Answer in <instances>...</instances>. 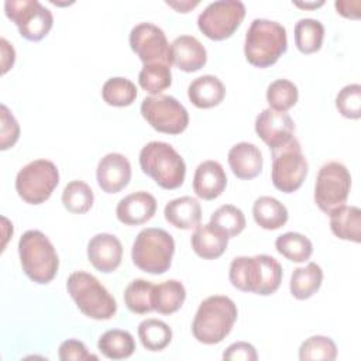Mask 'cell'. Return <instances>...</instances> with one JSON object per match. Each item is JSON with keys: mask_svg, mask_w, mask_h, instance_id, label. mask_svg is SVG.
Wrapping results in <instances>:
<instances>
[{"mask_svg": "<svg viewBox=\"0 0 361 361\" xmlns=\"http://www.w3.org/2000/svg\"><path fill=\"white\" fill-rule=\"evenodd\" d=\"M334 7L338 14L347 18H358L360 17V1L358 0H337Z\"/></svg>", "mask_w": 361, "mask_h": 361, "instance_id": "cell-44", "label": "cell"}, {"mask_svg": "<svg viewBox=\"0 0 361 361\" xmlns=\"http://www.w3.org/2000/svg\"><path fill=\"white\" fill-rule=\"evenodd\" d=\"M138 338L149 351L164 350L172 340V329L162 320L145 319L138 324Z\"/></svg>", "mask_w": 361, "mask_h": 361, "instance_id": "cell-33", "label": "cell"}, {"mask_svg": "<svg viewBox=\"0 0 361 361\" xmlns=\"http://www.w3.org/2000/svg\"><path fill=\"white\" fill-rule=\"evenodd\" d=\"M330 228L341 240L360 243L361 240V212L357 206L341 204L330 213Z\"/></svg>", "mask_w": 361, "mask_h": 361, "instance_id": "cell-25", "label": "cell"}, {"mask_svg": "<svg viewBox=\"0 0 361 361\" xmlns=\"http://www.w3.org/2000/svg\"><path fill=\"white\" fill-rule=\"evenodd\" d=\"M58 183L59 171L49 159L31 161L16 176V190L30 204H41L48 200Z\"/></svg>", "mask_w": 361, "mask_h": 361, "instance_id": "cell-9", "label": "cell"}, {"mask_svg": "<svg viewBox=\"0 0 361 361\" xmlns=\"http://www.w3.org/2000/svg\"><path fill=\"white\" fill-rule=\"evenodd\" d=\"M138 83L151 96L161 94L162 90L172 85L171 65L164 62L144 65L138 73Z\"/></svg>", "mask_w": 361, "mask_h": 361, "instance_id": "cell-34", "label": "cell"}, {"mask_svg": "<svg viewBox=\"0 0 361 361\" xmlns=\"http://www.w3.org/2000/svg\"><path fill=\"white\" fill-rule=\"evenodd\" d=\"M59 360L62 361H86V360H97L96 355L89 354L86 345L75 338H69L61 343L59 350H58Z\"/></svg>", "mask_w": 361, "mask_h": 361, "instance_id": "cell-42", "label": "cell"}, {"mask_svg": "<svg viewBox=\"0 0 361 361\" xmlns=\"http://www.w3.org/2000/svg\"><path fill=\"white\" fill-rule=\"evenodd\" d=\"M97 348L110 360H124L135 351V340L127 330L111 329L100 336Z\"/></svg>", "mask_w": 361, "mask_h": 361, "instance_id": "cell-29", "label": "cell"}, {"mask_svg": "<svg viewBox=\"0 0 361 361\" xmlns=\"http://www.w3.org/2000/svg\"><path fill=\"white\" fill-rule=\"evenodd\" d=\"M186 299V289L182 282L168 279L154 286L152 303L154 310L161 314H172L178 312Z\"/></svg>", "mask_w": 361, "mask_h": 361, "instance_id": "cell-28", "label": "cell"}, {"mask_svg": "<svg viewBox=\"0 0 361 361\" xmlns=\"http://www.w3.org/2000/svg\"><path fill=\"white\" fill-rule=\"evenodd\" d=\"M123 258L120 240L109 233H99L87 243V259L100 272L109 274L118 268Z\"/></svg>", "mask_w": 361, "mask_h": 361, "instance_id": "cell-17", "label": "cell"}, {"mask_svg": "<svg viewBox=\"0 0 361 361\" xmlns=\"http://www.w3.org/2000/svg\"><path fill=\"white\" fill-rule=\"evenodd\" d=\"M169 61L183 72H196L206 65L207 51L196 37L180 35L169 44Z\"/></svg>", "mask_w": 361, "mask_h": 361, "instance_id": "cell-18", "label": "cell"}, {"mask_svg": "<svg viewBox=\"0 0 361 361\" xmlns=\"http://www.w3.org/2000/svg\"><path fill=\"white\" fill-rule=\"evenodd\" d=\"M255 133L269 149H275L295 137V123L286 111H276L268 107L257 116Z\"/></svg>", "mask_w": 361, "mask_h": 361, "instance_id": "cell-15", "label": "cell"}, {"mask_svg": "<svg viewBox=\"0 0 361 361\" xmlns=\"http://www.w3.org/2000/svg\"><path fill=\"white\" fill-rule=\"evenodd\" d=\"M336 107L338 113L347 118L361 117V85H345L336 96Z\"/></svg>", "mask_w": 361, "mask_h": 361, "instance_id": "cell-40", "label": "cell"}, {"mask_svg": "<svg viewBox=\"0 0 361 361\" xmlns=\"http://www.w3.org/2000/svg\"><path fill=\"white\" fill-rule=\"evenodd\" d=\"M94 195L92 188L83 180H71L62 192L63 207L75 214H83L93 206Z\"/></svg>", "mask_w": 361, "mask_h": 361, "instance_id": "cell-35", "label": "cell"}, {"mask_svg": "<svg viewBox=\"0 0 361 361\" xmlns=\"http://www.w3.org/2000/svg\"><path fill=\"white\" fill-rule=\"evenodd\" d=\"M275 248L281 255L292 262H305L313 252L312 241L296 231H288L278 235L275 240Z\"/></svg>", "mask_w": 361, "mask_h": 361, "instance_id": "cell-31", "label": "cell"}, {"mask_svg": "<svg viewBox=\"0 0 361 361\" xmlns=\"http://www.w3.org/2000/svg\"><path fill=\"white\" fill-rule=\"evenodd\" d=\"M299 99L298 87L288 79H276L267 87V102L276 111H288Z\"/></svg>", "mask_w": 361, "mask_h": 361, "instance_id": "cell-38", "label": "cell"}, {"mask_svg": "<svg viewBox=\"0 0 361 361\" xmlns=\"http://www.w3.org/2000/svg\"><path fill=\"white\" fill-rule=\"evenodd\" d=\"M237 316V306L228 296H209L199 305L193 317V337L207 345L217 344L230 334Z\"/></svg>", "mask_w": 361, "mask_h": 361, "instance_id": "cell-2", "label": "cell"}, {"mask_svg": "<svg viewBox=\"0 0 361 361\" xmlns=\"http://www.w3.org/2000/svg\"><path fill=\"white\" fill-rule=\"evenodd\" d=\"M227 186V175L220 162L207 159L197 165L193 175V192L203 200L219 197Z\"/></svg>", "mask_w": 361, "mask_h": 361, "instance_id": "cell-20", "label": "cell"}, {"mask_svg": "<svg viewBox=\"0 0 361 361\" xmlns=\"http://www.w3.org/2000/svg\"><path fill=\"white\" fill-rule=\"evenodd\" d=\"M0 44H1V73H6L13 65H14V61H16V51L13 48V45L6 39V38H1L0 39Z\"/></svg>", "mask_w": 361, "mask_h": 361, "instance_id": "cell-45", "label": "cell"}, {"mask_svg": "<svg viewBox=\"0 0 361 361\" xmlns=\"http://www.w3.org/2000/svg\"><path fill=\"white\" fill-rule=\"evenodd\" d=\"M271 180L274 186L283 193H292L298 190L309 171L307 159L302 152V147L298 138L292 137L286 144L271 149Z\"/></svg>", "mask_w": 361, "mask_h": 361, "instance_id": "cell-8", "label": "cell"}, {"mask_svg": "<svg viewBox=\"0 0 361 361\" xmlns=\"http://www.w3.org/2000/svg\"><path fill=\"white\" fill-rule=\"evenodd\" d=\"M175 252L173 237L164 228H142L131 248V259L144 272L159 275L169 269Z\"/></svg>", "mask_w": 361, "mask_h": 361, "instance_id": "cell-7", "label": "cell"}, {"mask_svg": "<svg viewBox=\"0 0 361 361\" xmlns=\"http://www.w3.org/2000/svg\"><path fill=\"white\" fill-rule=\"evenodd\" d=\"M130 47L144 65L169 61V42L162 28L152 23H140L130 31Z\"/></svg>", "mask_w": 361, "mask_h": 361, "instance_id": "cell-14", "label": "cell"}, {"mask_svg": "<svg viewBox=\"0 0 361 361\" xmlns=\"http://www.w3.org/2000/svg\"><path fill=\"white\" fill-rule=\"evenodd\" d=\"M257 358H258V354L255 347L245 341L233 343L223 353V360H228V361H240V360L255 361Z\"/></svg>", "mask_w": 361, "mask_h": 361, "instance_id": "cell-43", "label": "cell"}, {"mask_svg": "<svg viewBox=\"0 0 361 361\" xmlns=\"http://www.w3.org/2000/svg\"><path fill=\"white\" fill-rule=\"evenodd\" d=\"M209 223L231 238L238 235L245 228V216L237 206L223 204L212 213Z\"/></svg>", "mask_w": 361, "mask_h": 361, "instance_id": "cell-37", "label": "cell"}, {"mask_svg": "<svg viewBox=\"0 0 361 361\" xmlns=\"http://www.w3.org/2000/svg\"><path fill=\"white\" fill-rule=\"evenodd\" d=\"M66 289L78 309L94 320H109L117 312V302L100 281L85 271H75L68 276Z\"/></svg>", "mask_w": 361, "mask_h": 361, "instance_id": "cell-6", "label": "cell"}, {"mask_svg": "<svg viewBox=\"0 0 361 361\" xmlns=\"http://www.w3.org/2000/svg\"><path fill=\"white\" fill-rule=\"evenodd\" d=\"M293 4L295 6H298V7H300V8H317V7H320V6H323L324 4V1L323 0H320V1H313V3H300V1H293Z\"/></svg>", "mask_w": 361, "mask_h": 361, "instance_id": "cell-47", "label": "cell"}, {"mask_svg": "<svg viewBox=\"0 0 361 361\" xmlns=\"http://www.w3.org/2000/svg\"><path fill=\"white\" fill-rule=\"evenodd\" d=\"M286 28L274 20L254 18L247 30L244 55L257 68L274 65L286 52Z\"/></svg>", "mask_w": 361, "mask_h": 361, "instance_id": "cell-3", "label": "cell"}, {"mask_svg": "<svg viewBox=\"0 0 361 361\" xmlns=\"http://www.w3.org/2000/svg\"><path fill=\"white\" fill-rule=\"evenodd\" d=\"M4 13L28 41H41L54 24L52 13L38 0H6Z\"/></svg>", "mask_w": 361, "mask_h": 361, "instance_id": "cell-13", "label": "cell"}, {"mask_svg": "<svg viewBox=\"0 0 361 361\" xmlns=\"http://www.w3.org/2000/svg\"><path fill=\"white\" fill-rule=\"evenodd\" d=\"M351 189V175L345 165L330 161L322 165L314 183V202L324 213L344 204Z\"/></svg>", "mask_w": 361, "mask_h": 361, "instance_id": "cell-12", "label": "cell"}, {"mask_svg": "<svg viewBox=\"0 0 361 361\" xmlns=\"http://www.w3.org/2000/svg\"><path fill=\"white\" fill-rule=\"evenodd\" d=\"M255 223L265 230H278L288 221V209L272 196H259L252 204Z\"/></svg>", "mask_w": 361, "mask_h": 361, "instance_id": "cell-26", "label": "cell"}, {"mask_svg": "<svg viewBox=\"0 0 361 361\" xmlns=\"http://www.w3.org/2000/svg\"><path fill=\"white\" fill-rule=\"evenodd\" d=\"M140 111L147 123L165 134H180L189 124V113L185 106L169 94L148 96L141 102Z\"/></svg>", "mask_w": 361, "mask_h": 361, "instance_id": "cell-11", "label": "cell"}, {"mask_svg": "<svg viewBox=\"0 0 361 361\" xmlns=\"http://www.w3.org/2000/svg\"><path fill=\"white\" fill-rule=\"evenodd\" d=\"M226 87L214 75H203L193 79L188 86V97L190 103L199 109H210L223 102Z\"/></svg>", "mask_w": 361, "mask_h": 361, "instance_id": "cell-24", "label": "cell"}, {"mask_svg": "<svg viewBox=\"0 0 361 361\" xmlns=\"http://www.w3.org/2000/svg\"><path fill=\"white\" fill-rule=\"evenodd\" d=\"M295 45L302 54H313L322 48L324 25L316 18H300L295 24Z\"/></svg>", "mask_w": 361, "mask_h": 361, "instance_id": "cell-30", "label": "cell"}, {"mask_svg": "<svg viewBox=\"0 0 361 361\" xmlns=\"http://www.w3.org/2000/svg\"><path fill=\"white\" fill-rule=\"evenodd\" d=\"M164 216L173 227L190 230L200 224L202 207L197 199L192 196H180L165 204Z\"/></svg>", "mask_w": 361, "mask_h": 361, "instance_id": "cell-23", "label": "cell"}, {"mask_svg": "<svg viewBox=\"0 0 361 361\" xmlns=\"http://www.w3.org/2000/svg\"><path fill=\"white\" fill-rule=\"evenodd\" d=\"M323 282V269L316 262H309L305 267H298L290 275L289 289L293 298L299 300L313 296Z\"/></svg>", "mask_w": 361, "mask_h": 361, "instance_id": "cell-27", "label": "cell"}, {"mask_svg": "<svg viewBox=\"0 0 361 361\" xmlns=\"http://www.w3.org/2000/svg\"><path fill=\"white\" fill-rule=\"evenodd\" d=\"M0 149L11 148L20 137V124L6 104L0 106Z\"/></svg>", "mask_w": 361, "mask_h": 361, "instance_id": "cell-41", "label": "cell"}, {"mask_svg": "<svg viewBox=\"0 0 361 361\" xmlns=\"http://www.w3.org/2000/svg\"><path fill=\"white\" fill-rule=\"evenodd\" d=\"M231 285L243 292L268 296L276 292L282 281V267L271 255L235 257L228 269Z\"/></svg>", "mask_w": 361, "mask_h": 361, "instance_id": "cell-1", "label": "cell"}, {"mask_svg": "<svg viewBox=\"0 0 361 361\" xmlns=\"http://www.w3.org/2000/svg\"><path fill=\"white\" fill-rule=\"evenodd\" d=\"M193 251L203 259H216L223 255L228 245V237L213 224H199L190 238Z\"/></svg>", "mask_w": 361, "mask_h": 361, "instance_id": "cell-22", "label": "cell"}, {"mask_svg": "<svg viewBox=\"0 0 361 361\" xmlns=\"http://www.w3.org/2000/svg\"><path fill=\"white\" fill-rule=\"evenodd\" d=\"M245 17V6L240 0H217L209 3L197 17L199 30L210 39L221 41L234 34Z\"/></svg>", "mask_w": 361, "mask_h": 361, "instance_id": "cell-10", "label": "cell"}, {"mask_svg": "<svg viewBox=\"0 0 361 361\" xmlns=\"http://www.w3.org/2000/svg\"><path fill=\"white\" fill-rule=\"evenodd\" d=\"M154 283L147 279H134L124 289V303L127 309L137 314L154 310Z\"/></svg>", "mask_w": 361, "mask_h": 361, "instance_id": "cell-32", "label": "cell"}, {"mask_svg": "<svg viewBox=\"0 0 361 361\" xmlns=\"http://www.w3.org/2000/svg\"><path fill=\"white\" fill-rule=\"evenodd\" d=\"M168 6H171V7H173L176 11H179V13H188L189 10H192V8H195L196 6H199V1L196 0V1H190V0H185V1H169V0H166L165 1Z\"/></svg>", "mask_w": 361, "mask_h": 361, "instance_id": "cell-46", "label": "cell"}, {"mask_svg": "<svg viewBox=\"0 0 361 361\" xmlns=\"http://www.w3.org/2000/svg\"><path fill=\"white\" fill-rule=\"evenodd\" d=\"M140 166L162 189L179 188L186 176V164L180 154L168 142L151 141L140 151Z\"/></svg>", "mask_w": 361, "mask_h": 361, "instance_id": "cell-5", "label": "cell"}, {"mask_svg": "<svg viewBox=\"0 0 361 361\" xmlns=\"http://www.w3.org/2000/svg\"><path fill=\"white\" fill-rule=\"evenodd\" d=\"M18 255L24 274L35 283L51 282L59 268V258L51 240L39 230H27L18 240Z\"/></svg>", "mask_w": 361, "mask_h": 361, "instance_id": "cell-4", "label": "cell"}, {"mask_svg": "<svg viewBox=\"0 0 361 361\" xmlns=\"http://www.w3.org/2000/svg\"><path fill=\"white\" fill-rule=\"evenodd\" d=\"M337 358L336 343L326 336H312L306 338L299 347V360H323L333 361Z\"/></svg>", "mask_w": 361, "mask_h": 361, "instance_id": "cell-39", "label": "cell"}, {"mask_svg": "<svg viewBox=\"0 0 361 361\" xmlns=\"http://www.w3.org/2000/svg\"><path fill=\"white\" fill-rule=\"evenodd\" d=\"M102 97L109 106L126 107L137 97L135 85L123 76H114L104 82L102 87Z\"/></svg>", "mask_w": 361, "mask_h": 361, "instance_id": "cell-36", "label": "cell"}, {"mask_svg": "<svg viewBox=\"0 0 361 361\" xmlns=\"http://www.w3.org/2000/svg\"><path fill=\"white\" fill-rule=\"evenodd\" d=\"M157 212L155 197L145 192L138 190L124 196L116 207V216L118 221L127 226H140L154 217Z\"/></svg>", "mask_w": 361, "mask_h": 361, "instance_id": "cell-19", "label": "cell"}, {"mask_svg": "<svg viewBox=\"0 0 361 361\" xmlns=\"http://www.w3.org/2000/svg\"><path fill=\"white\" fill-rule=\"evenodd\" d=\"M228 165L238 179H254L262 171V154L255 144L241 141L227 154Z\"/></svg>", "mask_w": 361, "mask_h": 361, "instance_id": "cell-21", "label": "cell"}, {"mask_svg": "<svg viewBox=\"0 0 361 361\" xmlns=\"http://www.w3.org/2000/svg\"><path fill=\"white\" fill-rule=\"evenodd\" d=\"M96 179L106 193H117L124 189L131 179L130 161L118 152L106 154L97 164Z\"/></svg>", "mask_w": 361, "mask_h": 361, "instance_id": "cell-16", "label": "cell"}]
</instances>
